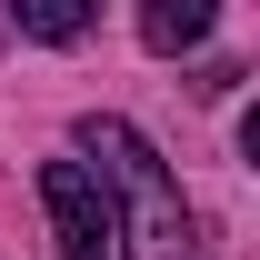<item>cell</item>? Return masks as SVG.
<instances>
[{
  "label": "cell",
  "instance_id": "4",
  "mask_svg": "<svg viewBox=\"0 0 260 260\" xmlns=\"http://www.w3.org/2000/svg\"><path fill=\"white\" fill-rule=\"evenodd\" d=\"M10 20H20L30 40H80V30H90V10H80V0H20Z\"/></svg>",
  "mask_w": 260,
  "mask_h": 260
},
{
  "label": "cell",
  "instance_id": "1",
  "mask_svg": "<svg viewBox=\"0 0 260 260\" xmlns=\"http://www.w3.org/2000/svg\"><path fill=\"white\" fill-rule=\"evenodd\" d=\"M80 160H100V200H110V240L130 260H200V230H190V200L180 180L160 170V150L140 140L130 120H80Z\"/></svg>",
  "mask_w": 260,
  "mask_h": 260
},
{
  "label": "cell",
  "instance_id": "3",
  "mask_svg": "<svg viewBox=\"0 0 260 260\" xmlns=\"http://www.w3.org/2000/svg\"><path fill=\"white\" fill-rule=\"evenodd\" d=\"M140 40L150 50H200L210 40V0H150L140 10Z\"/></svg>",
  "mask_w": 260,
  "mask_h": 260
},
{
  "label": "cell",
  "instance_id": "2",
  "mask_svg": "<svg viewBox=\"0 0 260 260\" xmlns=\"http://www.w3.org/2000/svg\"><path fill=\"white\" fill-rule=\"evenodd\" d=\"M40 210H50L60 260H120V240H110V200H100L90 160H40Z\"/></svg>",
  "mask_w": 260,
  "mask_h": 260
}]
</instances>
